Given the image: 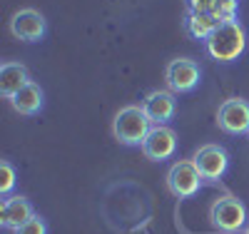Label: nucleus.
<instances>
[{"mask_svg":"<svg viewBox=\"0 0 249 234\" xmlns=\"http://www.w3.org/2000/svg\"><path fill=\"white\" fill-rule=\"evenodd\" d=\"M207 55L217 62H234L247 50V30L239 20H222L214 33L204 40Z\"/></svg>","mask_w":249,"mask_h":234,"instance_id":"1","label":"nucleus"},{"mask_svg":"<svg viewBox=\"0 0 249 234\" xmlns=\"http://www.w3.org/2000/svg\"><path fill=\"white\" fill-rule=\"evenodd\" d=\"M152 120L147 117L142 105H127V108H122L115 120H112V135L120 144L124 147H142V142L147 140L150 130H152Z\"/></svg>","mask_w":249,"mask_h":234,"instance_id":"2","label":"nucleus"},{"mask_svg":"<svg viewBox=\"0 0 249 234\" xmlns=\"http://www.w3.org/2000/svg\"><path fill=\"white\" fill-rule=\"evenodd\" d=\"M210 224L217 232H242L247 224V207L242 199L224 195L210 207Z\"/></svg>","mask_w":249,"mask_h":234,"instance_id":"3","label":"nucleus"},{"mask_svg":"<svg viewBox=\"0 0 249 234\" xmlns=\"http://www.w3.org/2000/svg\"><path fill=\"white\" fill-rule=\"evenodd\" d=\"M164 80H167L170 92H175V95L195 92L202 82V68L197 60L175 57V60H170L167 70H164Z\"/></svg>","mask_w":249,"mask_h":234,"instance_id":"4","label":"nucleus"},{"mask_svg":"<svg viewBox=\"0 0 249 234\" xmlns=\"http://www.w3.org/2000/svg\"><path fill=\"white\" fill-rule=\"evenodd\" d=\"M192 162L197 167V172L202 175V180L214 182V180H222L227 175V169H230V152L217 142H207L195 152Z\"/></svg>","mask_w":249,"mask_h":234,"instance_id":"5","label":"nucleus"},{"mask_svg":"<svg viewBox=\"0 0 249 234\" xmlns=\"http://www.w3.org/2000/svg\"><path fill=\"white\" fill-rule=\"evenodd\" d=\"M202 187V175L197 172V167L192 160H179L170 167L167 172V189L177 199H190L199 192Z\"/></svg>","mask_w":249,"mask_h":234,"instance_id":"6","label":"nucleus"},{"mask_svg":"<svg viewBox=\"0 0 249 234\" xmlns=\"http://www.w3.org/2000/svg\"><path fill=\"white\" fill-rule=\"evenodd\" d=\"M10 33L20 42H40L48 35V20L35 8H23L10 18Z\"/></svg>","mask_w":249,"mask_h":234,"instance_id":"7","label":"nucleus"},{"mask_svg":"<svg viewBox=\"0 0 249 234\" xmlns=\"http://www.w3.org/2000/svg\"><path fill=\"white\" fill-rule=\"evenodd\" d=\"M217 127L227 135H247L249 132V102L244 97H230L217 110Z\"/></svg>","mask_w":249,"mask_h":234,"instance_id":"8","label":"nucleus"},{"mask_svg":"<svg viewBox=\"0 0 249 234\" xmlns=\"http://www.w3.org/2000/svg\"><path fill=\"white\" fill-rule=\"evenodd\" d=\"M177 150V132L172 130V127L167 125H155L147 140L142 142V152L147 160L152 162H164V160H170Z\"/></svg>","mask_w":249,"mask_h":234,"instance_id":"9","label":"nucleus"},{"mask_svg":"<svg viewBox=\"0 0 249 234\" xmlns=\"http://www.w3.org/2000/svg\"><path fill=\"white\" fill-rule=\"evenodd\" d=\"M33 217H35V209H33L30 199L23 197V195L5 197L3 204H0V227H3V229L15 232V229H20Z\"/></svg>","mask_w":249,"mask_h":234,"instance_id":"10","label":"nucleus"},{"mask_svg":"<svg viewBox=\"0 0 249 234\" xmlns=\"http://www.w3.org/2000/svg\"><path fill=\"white\" fill-rule=\"evenodd\" d=\"M142 108L147 112V117L152 120V125H167L177 112V97L170 90H155L144 97Z\"/></svg>","mask_w":249,"mask_h":234,"instance_id":"11","label":"nucleus"},{"mask_svg":"<svg viewBox=\"0 0 249 234\" xmlns=\"http://www.w3.org/2000/svg\"><path fill=\"white\" fill-rule=\"evenodd\" d=\"M10 105L18 115H25V117H33L37 115L40 110L45 108V95H43V88L37 82H28L23 90H18L13 97H10Z\"/></svg>","mask_w":249,"mask_h":234,"instance_id":"12","label":"nucleus"},{"mask_svg":"<svg viewBox=\"0 0 249 234\" xmlns=\"http://www.w3.org/2000/svg\"><path fill=\"white\" fill-rule=\"evenodd\" d=\"M30 80V70L23 62H3L0 65V95L3 97H13L18 90H23Z\"/></svg>","mask_w":249,"mask_h":234,"instance_id":"13","label":"nucleus"},{"mask_svg":"<svg viewBox=\"0 0 249 234\" xmlns=\"http://www.w3.org/2000/svg\"><path fill=\"white\" fill-rule=\"evenodd\" d=\"M222 23V20L214 15V13H187L184 15V28H187V33H190L195 40H207L212 33H214V28Z\"/></svg>","mask_w":249,"mask_h":234,"instance_id":"14","label":"nucleus"},{"mask_svg":"<svg viewBox=\"0 0 249 234\" xmlns=\"http://www.w3.org/2000/svg\"><path fill=\"white\" fill-rule=\"evenodd\" d=\"M15 182H18L15 167H13L8 160H0V195H3V199H5V197H13Z\"/></svg>","mask_w":249,"mask_h":234,"instance_id":"15","label":"nucleus"},{"mask_svg":"<svg viewBox=\"0 0 249 234\" xmlns=\"http://www.w3.org/2000/svg\"><path fill=\"white\" fill-rule=\"evenodd\" d=\"M13 234H48V224H45V219L43 217H33V219H28L20 229H15Z\"/></svg>","mask_w":249,"mask_h":234,"instance_id":"16","label":"nucleus"},{"mask_svg":"<svg viewBox=\"0 0 249 234\" xmlns=\"http://www.w3.org/2000/svg\"><path fill=\"white\" fill-rule=\"evenodd\" d=\"M237 5L239 0H217V18L219 20H237Z\"/></svg>","mask_w":249,"mask_h":234,"instance_id":"17","label":"nucleus"},{"mask_svg":"<svg viewBox=\"0 0 249 234\" xmlns=\"http://www.w3.org/2000/svg\"><path fill=\"white\" fill-rule=\"evenodd\" d=\"M187 13H217V0H184Z\"/></svg>","mask_w":249,"mask_h":234,"instance_id":"18","label":"nucleus"},{"mask_svg":"<svg viewBox=\"0 0 249 234\" xmlns=\"http://www.w3.org/2000/svg\"><path fill=\"white\" fill-rule=\"evenodd\" d=\"M244 234H249V224H247V227H244Z\"/></svg>","mask_w":249,"mask_h":234,"instance_id":"19","label":"nucleus"},{"mask_svg":"<svg viewBox=\"0 0 249 234\" xmlns=\"http://www.w3.org/2000/svg\"><path fill=\"white\" fill-rule=\"evenodd\" d=\"M247 137H249V132H247Z\"/></svg>","mask_w":249,"mask_h":234,"instance_id":"20","label":"nucleus"}]
</instances>
